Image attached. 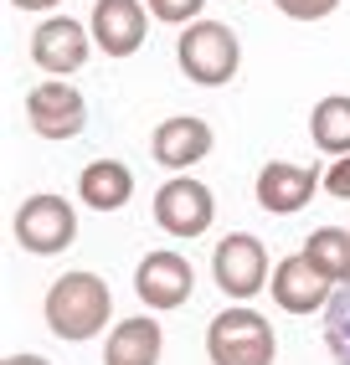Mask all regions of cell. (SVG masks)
<instances>
[{"mask_svg":"<svg viewBox=\"0 0 350 365\" xmlns=\"http://www.w3.org/2000/svg\"><path fill=\"white\" fill-rule=\"evenodd\" d=\"M46 329L67 345H83V339L104 334L109 329V314H114V294L98 273H62L52 288H46Z\"/></svg>","mask_w":350,"mask_h":365,"instance_id":"6da1fadb","label":"cell"},{"mask_svg":"<svg viewBox=\"0 0 350 365\" xmlns=\"http://www.w3.org/2000/svg\"><path fill=\"white\" fill-rule=\"evenodd\" d=\"M175 57H181V72L191 83L201 88H221L237 78L242 67V46L232 36L227 21H196V26L181 31V41H175Z\"/></svg>","mask_w":350,"mask_h":365,"instance_id":"7a4b0ae2","label":"cell"},{"mask_svg":"<svg viewBox=\"0 0 350 365\" xmlns=\"http://www.w3.org/2000/svg\"><path fill=\"white\" fill-rule=\"evenodd\" d=\"M206 355L211 365H273L279 355V339H273V324L253 309H227L216 314L206 329Z\"/></svg>","mask_w":350,"mask_h":365,"instance_id":"3957f363","label":"cell"},{"mask_svg":"<svg viewBox=\"0 0 350 365\" xmlns=\"http://www.w3.org/2000/svg\"><path fill=\"white\" fill-rule=\"evenodd\" d=\"M16 242L31 257H57L78 242V211H72L67 196H57V190H36V196H26L21 211H16Z\"/></svg>","mask_w":350,"mask_h":365,"instance_id":"277c9868","label":"cell"},{"mask_svg":"<svg viewBox=\"0 0 350 365\" xmlns=\"http://www.w3.org/2000/svg\"><path fill=\"white\" fill-rule=\"evenodd\" d=\"M211 273H216V288L227 299H237V304L258 299L268 288V252H263V242L247 237V232L221 237L216 252H211Z\"/></svg>","mask_w":350,"mask_h":365,"instance_id":"5b68a950","label":"cell"},{"mask_svg":"<svg viewBox=\"0 0 350 365\" xmlns=\"http://www.w3.org/2000/svg\"><path fill=\"white\" fill-rule=\"evenodd\" d=\"M155 222L160 232L170 237H201L211 222H216V196H211V185L201 180H191V175H175L155 190Z\"/></svg>","mask_w":350,"mask_h":365,"instance_id":"8992f818","label":"cell"},{"mask_svg":"<svg viewBox=\"0 0 350 365\" xmlns=\"http://www.w3.org/2000/svg\"><path fill=\"white\" fill-rule=\"evenodd\" d=\"M134 294H139L144 309H155V314L181 309V304L196 294V267H191L181 252H170V247L144 252L139 267H134Z\"/></svg>","mask_w":350,"mask_h":365,"instance_id":"52a82bcc","label":"cell"},{"mask_svg":"<svg viewBox=\"0 0 350 365\" xmlns=\"http://www.w3.org/2000/svg\"><path fill=\"white\" fill-rule=\"evenodd\" d=\"M26 124L41 134V139H78L88 129V103H83V93L52 78V83H36L26 93Z\"/></svg>","mask_w":350,"mask_h":365,"instance_id":"ba28073f","label":"cell"},{"mask_svg":"<svg viewBox=\"0 0 350 365\" xmlns=\"http://www.w3.org/2000/svg\"><path fill=\"white\" fill-rule=\"evenodd\" d=\"M88 26L72 16H46L41 26L31 31V62L41 72H52V78H67V72H78L88 62Z\"/></svg>","mask_w":350,"mask_h":365,"instance_id":"9c48e42d","label":"cell"},{"mask_svg":"<svg viewBox=\"0 0 350 365\" xmlns=\"http://www.w3.org/2000/svg\"><path fill=\"white\" fill-rule=\"evenodd\" d=\"M314 185H319V175H314L309 165L268 160V165L258 170V206H263L268 216H294V211L309 206Z\"/></svg>","mask_w":350,"mask_h":365,"instance_id":"30bf717a","label":"cell"},{"mask_svg":"<svg viewBox=\"0 0 350 365\" xmlns=\"http://www.w3.org/2000/svg\"><path fill=\"white\" fill-rule=\"evenodd\" d=\"M88 26H93V41L104 46L109 57H134L139 46H144L149 21H144V6H139V0H98Z\"/></svg>","mask_w":350,"mask_h":365,"instance_id":"8fae6325","label":"cell"},{"mask_svg":"<svg viewBox=\"0 0 350 365\" xmlns=\"http://www.w3.org/2000/svg\"><path fill=\"white\" fill-rule=\"evenodd\" d=\"M324 283L330 278L309 262V252H294V257H284L279 267H273V304H279L284 314H314V309L330 304Z\"/></svg>","mask_w":350,"mask_h":365,"instance_id":"7c38bea8","label":"cell"},{"mask_svg":"<svg viewBox=\"0 0 350 365\" xmlns=\"http://www.w3.org/2000/svg\"><path fill=\"white\" fill-rule=\"evenodd\" d=\"M211 124L206 118H191V113H181V118H165V124L155 129V139H149V155H155L165 170H191L196 160H206L211 155Z\"/></svg>","mask_w":350,"mask_h":365,"instance_id":"4fadbf2b","label":"cell"},{"mask_svg":"<svg viewBox=\"0 0 350 365\" xmlns=\"http://www.w3.org/2000/svg\"><path fill=\"white\" fill-rule=\"evenodd\" d=\"M165 350V334L149 314H129L109 329V345H104V365H160Z\"/></svg>","mask_w":350,"mask_h":365,"instance_id":"5bb4252c","label":"cell"},{"mask_svg":"<svg viewBox=\"0 0 350 365\" xmlns=\"http://www.w3.org/2000/svg\"><path fill=\"white\" fill-rule=\"evenodd\" d=\"M78 196H83V206H93V211H119V206H129V196H134V170L124 165V160H93L83 175H78Z\"/></svg>","mask_w":350,"mask_h":365,"instance_id":"9a60e30c","label":"cell"},{"mask_svg":"<svg viewBox=\"0 0 350 365\" xmlns=\"http://www.w3.org/2000/svg\"><path fill=\"white\" fill-rule=\"evenodd\" d=\"M309 134L324 155H350V98L345 93H330V98H319L314 113H309Z\"/></svg>","mask_w":350,"mask_h":365,"instance_id":"2e32d148","label":"cell"},{"mask_svg":"<svg viewBox=\"0 0 350 365\" xmlns=\"http://www.w3.org/2000/svg\"><path fill=\"white\" fill-rule=\"evenodd\" d=\"M304 252H309V262H314L330 283H350V232H345V227H319V232H309Z\"/></svg>","mask_w":350,"mask_h":365,"instance_id":"e0dca14e","label":"cell"},{"mask_svg":"<svg viewBox=\"0 0 350 365\" xmlns=\"http://www.w3.org/2000/svg\"><path fill=\"white\" fill-rule=\"evenodd\" d=\"M324 345H330L335 365H350V283H340L324 304Z\"/></svg>","mask_w":350,"mask_h":365,"instance_id":"ac0fdd59","label":"cell"},{"mask_svg":"<svg viewBox=\"0 0 350 365\" xmlns=\"http://www.w3.org/2000/svg\"><path fill=\"white\" fill-rule=\"evenodd\" d=\"M289 21H324V16H335L340 11V0H273Z\"/></svg>","mask_w":350,"mask_h":365,"instance_id":"d6986e66","label":"cell"},{"mask_svg":"<svg viewBox=\"0 0 350 365\" xmlns=\"http://www.w3.org/2000/svg\"><path fill=\"white\" fill-rule=\"evenodd\" d=\"M201 6H206V0H149V16H155V21H170V26H181V21L201 16Z\"/></svg>","mask_w":350,"mask_h":365,"instance_id":"ffe728a7","label":"cell"},{"mask_svg":"<svg viewBox=\"0 0 350 365\" xmlns=\"http://www.w3.org/2000/svg\"><path fill=\"white\" fill-rule=\"evenodd\" d=\"M324 190H330L335 201H350V155H340L330 170H324Z\"/></svg>","mask_w":350,"mask_h":365,"instance_id":"44dd1931","label":"cell"},{"mask_svg":"<svg viewBox=\"0 0 350 365\" xmlns=\"http://www.w3.org/2000/svg\"><path fill=\"white\" fill-rule=\"evenodd\" d=\"M11 6H21V11H57L62 0H11Z\"/></svg>","mask_w":350,"mask_h":365,"instance_id":"7402d4cb","label":"cell"},{"mask_svg":"<svg viewBox=\"0 0 350 365\" xmlns=\"http://www.w3.org/2000/svg\"><path fill=\"white\" fill-rule=\"evenodd\" d=\"M0 365H52V360H41V355H31V350H26V355H6Z\"/></svg>","mask_w":350,"mask_h":365,"instance_id":"603a6c76","label":"cell"}]
</instances>
